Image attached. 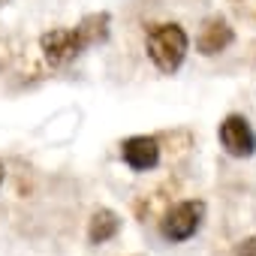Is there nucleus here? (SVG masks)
Returning <instances> with one entry per match:
<instances>
[{"label":"nucleus","mask_w":256,"mask_h":256,"mask_svg":"<svg viewBox=\"0 0 256 256\" xmlns=\"http://www.w3.org/2000/svg\"><path fill=\"white\" fill-rule=\"evenodd\" d=\"M217 136H220V145L229 157L235 160H247L256 154V130L250 126V120L244 114H226L217 126Z\"/></svg>","instance_id":"20e7f679"},{"label":"nucleus","mask_w":256,"mask_h":256,"mask_svg":"<svg viewBox=\"0 0 256 256\" xmlns=\"http://www.w3.org/2000/svg\"><path fill=\"white\" fill-rule=\"evenodd\" d=\"M163 154V145L157 136H130L120 142V160L130 166L133 172H151L157 169Z\"/></svg>","instance_id":"39448f33"},{"label":"nucleus","mask_w":256,"mask_h":256,"mask_svg":"<svg viewBox=\"0 0 256 256\" xmlns=\"http://www.w3.org/2000/svg\"><path fill=\"white\" fill-rule=\"evenodd\" d=\"M145 52L151 58V64L163 72V76H172L181 70L187 52H190V36L181 24L175 22H160V24H151L148 34H145Z\"/></svg>","instance_id":"f03ea898"},{"label":"nucleus","mask_w":256,"mask_h":256,"mask_svg":"<svg viewBox=\"0 0 256 256\" xmlns=\"http://www.w3.org/2000/svg\"><path fill=\"white\" fill-rule=\"evenodd\" d=\"M232 42H235V30L223 16H208L202 22L199 34H196V52L205 54V58H214V54L226 52Z\"/></svg>","instance_id":"423d86ee"},{"label":"nucleus","mask_w":256,"mask_h":256,"mask_svg":"<svg viewBox=\"0 0 256 256\" xmlns=\"http://www.w3.org/2000/svg\"><path fill=\"white\" fill-rule=\"evenodd\" d=\"M120 232V217L112 208H96L88 220V244H106Z\"/></svg>","instance_id":"0eeeda50"},{"label":"nucleus","mask_w":256,"mask_h":256,"mask_svg":"<svg viewBox=\"0 0 256 256\" xmlns=\"http://www.w3.org/2000/svg\"><path fill=\"white\" fill-rule=\"evenodd\" d=\"M112 16L108 12H90L76 28H54L40 36V52L48 66H66L72 64L84 48L100 46L108 40Z\"/></svg>","instance_id":"f257e3e1"},{"label":"nucleus","mask_w":256,"mask_h":256,"mask_svg":"<svg viewBox=\"0 0 256 256\" xmlns=\"http://www.w3.org/2000/svg\"><path fill=\"white\" fill-rule=\"evenodd\" d=\"M205 220V202L202 199H184L175 202L163 217H160V235L172 244H181L187 238H193L202 229Z\"/></svg>","instance_id":"7ed1b4c3"},{"label":"nucleus","mask_w":256,"mask_h":256,"mask_svg":"<svg viewBox=\"0 0 256 256\" xmlns=\"http://www.w3.org/2000/svg\"><path fill=\"white\" fill-rule=\"evenodd\" d=\"M4 178H6V166H4V160H0V187H4Z\"/></svg>","instance_id":"1a4fd4ad"},{"label":"nucleus","mask_w":256,"mask_h":256,"mask_svg":"<svg viewBox=\"0 0 256 256\" xmlns=\"http://www.w3.org/2000/svg\"><path fill=\"white\" fill-rule=\"evenodd\" d=\"M0 4H4V0H0Z\"/></svg>","instance_id":"9d476101"},{"label":"nucleus","mask_w":256,"mask_h":256,"mask_svg":"<svg viewBox=\"0 0 256 256\" xmlns=\"http://www.w3.org/2000/svg\"><path fill=\"white\" fill-rule=\"evenodd\" d=\"M235 256H256V235L238 241V244H235Z\"/></svg>","instance_id":"6e6552de"}]
</instances>
